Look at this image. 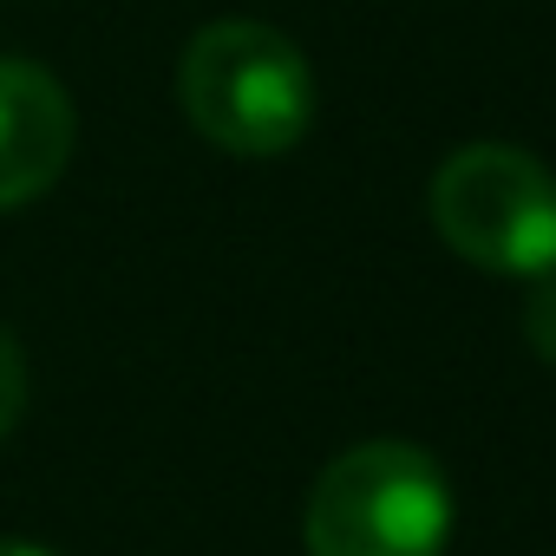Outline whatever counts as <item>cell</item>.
I'll use <instances>...</instances> for the list:
<instances>
[{
	"instance_id": "obj_1",
	"label": "cell",
	"mask_w": 556,
	"mask_h": 556,
	"mask_svg": "<svg viewBox=\"0 0 556 556\" xmlns=\"http://www.w3.org/2000/svg\"><path fill=\"white\" fill-rule=\"evenodd\" d=\"M177 105L229 157H282L315 125V73L282 27L216 21L177 60Z\"/></svg>"
},
{
	"instance_id": "obj_2",
	"label": "cell",
	"mask_w": 556,
	"mask_h": 556,
	"mask_svg": "<svg viewBox=\"0 0 556 556\" xmlns=\"http://www.w3.org/2000/svg\"><path fill=\"white\" fill-rule=\"evenodd\" d=\"M452 517V478L426 445L367 439L315 478L302 543L308 556H445Z\"/></svg>"
},
{
	"instance_id": "obj_3",
	"label": "cell",
	"mask_w": 556,
	"mask_h": 556,
	"mask_svg": "<svg viewBox=\"0 0 556 556\" xmlns=\"http://www.w3.org/2000/svg\"><path fill=\"white\" fill-rule=\"evenodd\" d=\"M432 223L484 275H556V170L523 144H458L432 170Z\"/></svg>"
},
{
	"instance_id": "obj_4",
	"label": "cell",
	"mask_w": 556,
	"mask_h": 556,
	"mask_svg": "<svg viewBox=\"0 0 556 556\" xmlns=\"http://www.w3.org/2000/svg\"><path fill=\"white\" fill-rule=\"evenodd\" d=\"M79 144V112L40 60H0V216L40 203Z\"/></svg>"
},
{
	"instance_id": "obj_5",
	"label": "cell",
	"mask_w": 556,
	"mask_h": 556,
	"mask_svg": "<svg viewBox=\"0 0 556 556\" xmlns=\"http://www.w3.org/2000/svg\"><path fill=\"white\" fill-rule=\"evenodd\" d=\"M27 413V348L0 328V439H8Z\"/></svg>"
},
{
	"instance_id": "obj_6",
	"label": "cell",
	"mask_w": 556,
	"mask_h": 556,
	"mask_svg": "<svg viewBox=\"0 0 556 556\" xmlns=\"http://www.w3.org/2000/svg\"><path fill=\"white\" fill-rule=\"evenodd\" d=\"M523 341L543 354V367H556V275L530 282V302H523Z\"/></svg>"
},
{
	"instance_id": "obj_7",
	"label": "cell",
	"mask_w": 556,
	"mask_h": 556,
	"mask_svg": "<svg viewBox=\"0 0 556 556\" xmlns=\"http://www.w3.org/2000/svg\"><path fill=\"white\" fill-rule=\"evenodd\" d=\"M0 556H53L47 543H21V536H0Z\"/></svg>"
}]
</instances>
